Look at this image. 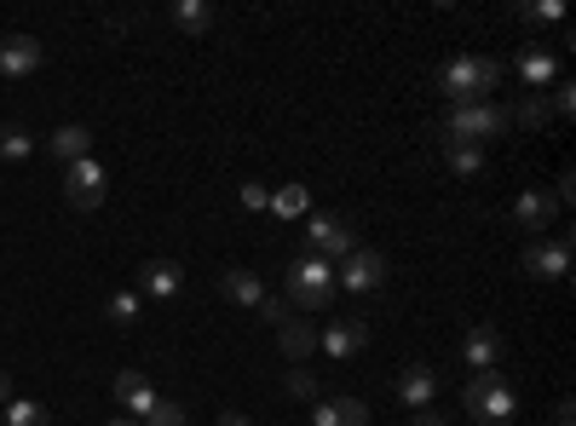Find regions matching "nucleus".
<instances>
[{"instance_id": "obj_18", "label": "nucleus", "mask_w": 576, "mask_h": 426, "mask_svg": "<svg viewBox=\"0 0 576 426\" xmlns=\"http://www.w3.org/2000/svg\"><path fill=\"white\" fill-rule=\"evenodd\" d=\"M519 81L531 87V92H547V87L559 81V58H554V53H542V46H531V53L519 58Z\"/></svg>"}, {"instance_id": "obj_33", "label": "nucleus", "mask_w": 576, "mask_h": 426, "mask_svg": "<svg viewBox=\"0 0 576 426\" xmlns=\"http://www.w3.org/2000/svg\"><path fill=\"white\" fill-rule=\"evenodd\" d=\"M242 208H271V190L265 185H242Z\"/></svg>"}, {"instance_id": "obj_21", "label": "nucleus", "mask_w": 576, "mask_h": 426, "mask_svg": "<svg viewBox=\"0 0 576 426\" xmlns=\"http://www.w3.org/2000/svg\"><path fill=\"white\" fill-rule=\"evenodd\" d=\"M173 30H185V35H208L214 30V7L208 0H173Z\"/></svg>"}, {"instance_id": "obj_14", "label": "nucleus", "mask_w": 576, "mask_h": 426, "mask_svg": "<svg viewBox=\"0 0 576 426\" xmlns=\"http://www.w3.org/2000/svg\"><path fill=\"white\" fill-rule=\"evenodd\" d=\"M363 340H369V323H363V317H340V323H329V329L317 335V346H323L329 358H352Z\"/></svg>"}, {"instance_id": "obj_32", "label": "nucleus", "mask_w": 576, "mask_h": 426, "mask_svg": "<svg viewBox=\"0 0 576 426\" xmlns=\"http://www.w3.org/2000/svg\"><path fill=\"white\" fill-rule=\"evenodd\" d=\"M547 98H554V116H570L576 110V87L570 81H554V92H547Z\"/></svg>"}, {"instance_id": "obj_31", "label": "nucleus", "mask_w": 576, "mask_h": 426, "mask_svg": "<svg viewBox=\"0 0 576 426\" xmlns=\"http://www.w3.org/2000/svg\"><path fill=\"white\" fill-rule=\"evenodd\" d=\"M519 18L524 23H559L565 7H559V0H542V7H536V0H531V7H519Z\"/></svg>"}, {"instance_id": "obj_16", "label": "nucleus", "mask_w": 576, "mask_h": 426, "mask_svg": "<svg viewBox=\"0 0 576 426\" xmlns=\"http://www.w3.org/2000/svg\"><path fill=\"white\" fill-rule=\"evenodd\" d=\"M116 397H121V409L139 415V420L156 409V392H150V381H144L139 369H121V374H116Z\"/></svg>"}, {"instance_id": "obj_29", "label": "nucleus", "mask_w": 576, "mask_h": 426, "mask_svg": "<svg viewBox=\"0 0 576 426\" xmlns=\"http://www.w3.org/2000/svg\"><path fill=\"white\" fill-rule=\"evenodd\" d=\"M283 386H289V397H312V404H317V392H323L312 369H289V381H283Z\"/></svg>"}, {"instance_id": "obj_9", "label": "nucleus", "mask_w": 576, "mask_h": 426, "mask_svg": "<svg viewBox=\"0 0 576 426\" xmlns=\"http://www.w3.org/2000/svg\"><path fill=\"white\" fill-rule=\"evenodd\" d=\"M502 352H508V340H502V329H496V323H472L467 340H461V358H467L472 374H490L496 363H502Z\"/></svg>"}, {"instance_id": "obj_28", "label": "nucleus", "mask_w": 576, "mask_h": 426, "mask_svg": "<svg viewBox=\"0 0 576 426\" xmlns=\"http://www.w3.org/2000/svg\"><path fill=\"white\" fill-rule=\"evenodd\" d=\"M144 426H185V404H173V397H156V409L144 415Z\"/></svg>"}, {"instance_id": "obj_13", "label": "nucleus", "mask_w": 576, "mask_h": 426, "mask_svg": "<svg viewBox=\"0 0 576 426\" xmlns=\"http://www.w3.org/2000/svg\"><path fill=\"white\" fill-rule=\"evenodd\" d=\"M433 392H438V369L410 363L404 374H398V404H410V409H433Z\"/></svg>"}, {"instance_id": "obj_7", "label": "nucleus", "mask_w": 576, "mask_h": 426, "mask_svg": "<svg viewBox=\"0 0 576 426\" xmlns=\"http://www.w3.org/2000/svg\"><path fill=\"white\" fill-rule=\"evenodd\" d=\"M524 271L536 283H565L570 277V237H536L524 248Z\"/></svg>"}, {"instance_id": "obj_2", "label": "nucleus", "mask_w": 576, "mask_h": 426, "mask_svg": "<svg viewBox=\"0 0 576 426\" xmlns=\"http://www.w3.org/2000/svg\"><path fill=\"white\" fill-rule=\"evenodd\" d=\"M461 404H467V415L479 420V426H508V420L519 415V392L490 369V374H472V381H467Z\"/></svg>"}, {"instance_id": "obj_26", "label": "nucleus", "mask_w": 576, "mask_h": 426, "mask_svg": "<svg viewBox=\"0 0 576 426\" xmlns=\"http://www.w3.org/2000/svg\"><path fill=\"white\" fill-rule=\"evenodd\" d=\"M7 426H53V415H46V404H35V397H12Z\"/></svg>"}, {"instance_id": "obj_30", "label": "nucleus", "mask_w": 576, "mask_h": 426, "mask_svg": "<svg viewBox=\"0 0 576 426\" xmlns=\"http://www.w3.org/2000/svg\"><path fill=\"white\" fill-rule=\"evenodd\" d=\"M254 312H260V323H271V329H283V323L294 317V312H289V299H278V294H265Z\"/></svg>"}, {"instance_id": "obj_34", "label": "nucleus", "mask_w": 576, "mask_h": 426, "mask_svg": "<svg viewBox=\"0 0 576 426\" xmlns=\"http://www.w3.org/2000/svg\"><path fill=\"white\" fill-rule=\"evenodd\" d=\"M554 426H576V404H570V397H559V404H554Z\"/></svg>"}, {"instance_id": "obj_25", "label": "nucleus", "mask_w": 576, "mask_h": 426, "mask_svg": "<svg viewBox=\"0 0 576 426\" xmlns=\"http://www.w3.org/2000/svg\"><path fill=\"white\" fill-rule=\"evenodd\" d=\"M271 208H278L283 219H306L312 196H306V185H283V190H271Z\"/></svg>"}, {"instance_id": "obj_6", "label": "nucleus", "mask_w": 576, "mask_h": 426, "mask_svg": "<svg viewBox=\"0 0 576 426\" xmlns=\"http://www.w3.org/2000/svg\"><path fill=\"white\" fill-rule=\"evenodd\" d=\"M105 190H110V179H105V167H98L93 156H87V162H69V167H64V203H69V208L93 214L98 203H105Z\"/></svg>"}, {"instance_id": "obj_23", "label": "nucleus", "mask_w": 576, "mask_h": 426, "mask_svg": "<svg viewBox=\"0 0 576 426\" xmlns=\"http://www.w3.org/2000/svg\"><path fill=\"white\" fill-rule=\"evenodd\" d=\"M444 162H449V173H461V179H472V173L485 167V144H461V139H444Z\"/></svg>"}, {"instance_id": "obj_8", "label": "nucleus", "mask_w": 576, "mask_h": 426, "mask_svg": "<svg viewBox=\"0 0 576 426\" xmlns=\"http://www.w3.org/2000/svg\"><path fill=\"white\" fill-rule=\"evenodd\" d=\"M381 283H387V254H374V248H352L335 271V288H352V294H374Z\"/></svg>"}, {"instance_id": "obj_27", "label": "nucleus", "mask_w": 576, "mask_h": 426, "mask_svg": "<svg viewBox=\"0 0 576 426\" xmlns=\"http://www.w3.org/2000/svg\"><path fill=\"white\" fill-rule=\"evenodd\" d=\"M30 150H35V139L23 133L18 121H0V156H7V162H23Z\"/></svg>"}, {"instance_id": "obj_17", "label": "nucleus", "mask_w": 576, "mask_h": 426, "mask_svg": "<svg viewBox=\"0 0 576 426\" xmlns=\"http://www.w3.org/2000/svg\"><path fill=\"white\" fill-rule=\"evenodd\" d=\"M46 150H53L64 167H69V162H87V156H93V133L81 128V121H64V128L46 139Z\"/></svg>"}, {"instance_id": "obj_10", "label": "nucleus", "mask_w": 576, "mask_h": 426, "mask_svg": "<svg viewBox=\"0 0 576 426\" xmlns=\"http://www.w3.org/2000/svg\"><path fill=\"white\" fill-rule=\"evenodd\" d=\"M41 41L35 35H7L0 41V75H7V81H23V75H35L41 69Z\"/></svg>"}, {"instance_id": "obj_19", "label": "nucleus", "mask_w": 576, "mask_h": 426, "mask_svg": "<svg viewBox=\"0 0 576 426\" xmlns=\"http://www.w3.org/2000/svg\"><path fill=\"white\" fill-rule=\"evenodd\" d=\"M278 346H283V358H289V363H306V358L317 352V329H312L306 317H289L283 329H278Z\"/></svg>"}, {"instance_id": "obj_37", "label": "nucleus", "mask_w": 576, "mask_h": 426, "mask_svg": "<svg viewBox=\"0 0 576 426\" xmlns=\"http://www.w3.org/2000/svg\"><path fill=\"white\" fill-rule=\"evenodd\" d=\"M0 404H12V374L0 369Z\"/></svg>"}, {"instance_id": "obj_22", "label": "nucleus", "mask_w": 576, "mask_h": 426, "mask_svg": "<svg viewBox=\"0 0 576 426\" xmlns=\"http://www.w3.org/2000/svg\"><path fill=\"white\" fill-rule=\"evenodd\" d=\"M508 116H513V128H547V121H554V98H547V92H524Z\"/></svg>"}, {"instance_id": "obj_1", "label": "nucleus", "mask_w": 576, "mask_h": 426, "mask_svg": "<svg viewBox=\"0 0 576 426\" xmlns=\"http://www.w3.org/2000/svg\"><path fill=\"white\" fill-rule=\"evenodd\" d=\"M438 87L449 105H490L496 87H502V64L490 53H461V58L438 64Z\"/></svg>"}, {"instance_id": "obj_36", "label": "nucleus", "mask_w": 576, "mask_h": 426, "mask_svg": "<svg viewBox=\"0 0 576 426\" xmlns=\"http://www.w3.org/2000/svg\"><path fill=\"white\" fill-rule=\"evenodd\" d=\"M219 426H254V420H248V415H237V409H225V415H219Z\"/></svg>"}, {"instance_id": "obj_11", "label": "nucleus", "mask_w": 576, "mask_h": 426, "mask_svg": "<svg viewBox=\"0 0 576 426\" xmlns=\"http://www.w3.org/2000/svg\"><path fill=\"white\" fill-rule=\"evenodd\" d=\"M185 288V271L173 260H144L139 265V299H173Z\"/></svg>"}, {"instance_id": "obj_12", "label": "nucleus", "mask_w": 576, "mask_h": 426, "mask_svg": "<svg viewBox=\"0 0 576 426\" xmlns=\"http://www.w3.org/2000/svg\"><path fill=\"white\" fill-rule=\"evenodd\" d=\"M554 214H559V203H554V196H547L542 185H531V190H524L519 203H513V219L524 225V231H531V242L547 231V225H554Z\"/></svg>"}, {"instance_id": "obj_4", "label": "nucleus", "mask_w": 576, "mask_h": 426, "mask_svg": "<svg viewBox=\"0 0 576 426\" xmlns=\"http://www.w3.org/2000/svg\"><path fill=\"white\" fill-rule=\"evenodd\" d=\"M300 237H306V260H323V265H335V260H346L358 248L352 219H340V214H306Z\"/></svg>"}, {"instance_id": "obj_35", "label": "nucleus", "mask_w": 576, "mask_h": 426, "mask_svg": "<svg viewBox=\"0 0 576 426\" xmlns=\"http://www.w3.org/2000/svg\"><path fill=\"white\" fill-rule=\"evenodd\" d=\"M410 426H449V420H444L438 409H415V420H410Z\"/></svg>"}, {"instance_id": "obj_3", "label": "nucleus", "mask_w": 576, "mask_h": 426, "mask_svg": "<svg viewBox=\"0 0 576 426\" xmlns=\"http://www.w3.org/2000/svg\"><path fill=\"white\" fill-rule=\"evenodd\" d=\"M513 128L508 105H449L444 110V139H461V144H485V139H502Z\"/></svg>"}, {"instance_id": "obj_15", "label": "nucleus", "mask_w": 576, "mask_h": 426, "mask_svg": "<svg viewBox=\"0 0 576 426\" xmlns=\"http://www.w3.org/2000/svg\"><path fill=\"white\" fill-rule=\"evenodd\" d=\"M312 426H369V404L363 397H323L312 409Z\"/></svg>"}, {"instance_id": "obj_24", "label": "nucleus", "mask_w": 576, "mask_h": 426, "mask_svg": "<svg viewBox=\"0 0 576 426\" xmlns=\"http://www.w3.org/2000/svg\"><path fill=\"white\" fill-rule=\"evenodd\" d=\"M105 317L116 323V329H133V323H139V288L110 294V299H105Z\"/></svg>"}, {"instance_id": "obj_20", "label": "nucleus", "mask_w": 576, "mask_h": 426, "mask_svg": "<svg viewBox=\"0 0 576 426\" xmlns=\"http://www.w3.org/2000/svg\"><path fill=\"white\" fill-rule=\"evenodd\" d=\"M219 288H225V299H237V306H260V299H265V283L254 277V271H242V265L225 271Z\"/></svg>"}, {"instance_id": "obj_5", "label": "nucleus", "mask_w": 576, "mask_h": 426, "mask_svg": "<svg viewBox=\"0 0 576 426\" xmlns=\"http://www.w3.org/2000/svg\"><path fill=\"white\" fill-rule=\"evenodd\" d=\"M289 299L294 306H306V312H323L335 299V265H323V260H294L289 265Z\"/></svg>"}, {"instance_id": "obj_38", "label": "nucleus", "mask_w": 576, "mask_h": 426, "mask_svg": "<svg viewBox=\"0 0 576 426\" xmlns=\"http://www.w3.org/2000/svg\"><path fill=\"white\" fill-rule=\"evenodd\" d=\"M110 426H133V420H110Z\"/></svg>"}]
</instances>
